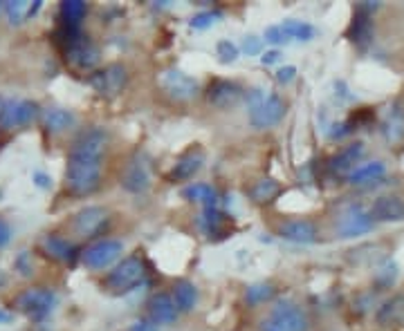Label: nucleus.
I'll list each match as a JSON object with an SVG mask.
<instances>
[{"mask_svg": "<svg viewBox=\"0 0 404 331\" xmlns=\"http://www.w3.org/2000/svg\"><path fill=\"white\" fill-rule=\"evenodd\" d=\"M281 184L272 177H261L259 182H254V186L249 188V195L256 204H269L274 202L281 195Z\"/></svg>", "mask_w": 404, "mask_h": 331, "instance_id": "obj_27", "label": "nucleus"}, {"mask_svg": "<svg viewBox=\"0 0 404 331\" xmlns=\"http://www.w3.org/2000/svg\"><path fill=\"white\" fill-rule=\"evenodd\" d=\"M5 9H7L9 21H11L13 25H18V23H23L27 16H30V9H32V7L27 5L25 0H16V3H7Z\"/></svg>", "mask_w": 404, "mask_h": 331, "instance_id": "obj_33", "label": "nucleus"}, {"mask_svg": "<svg viewBox=\"0 0 404 331\" xmlns=\"http://www.w3.org/2000/svg\"><path fill=\"white\" fill-rule=\"evenodd\" d=\"M40 248L43 253L52 260H59V262H72L77 248L72 242H67L65 238L57 236V233H47V236L40 238Z\"/></svg>", "mask_w": 404, "mask_h": 331, "instance_id": "obj_22", "label": "nucleus"}, {"mask_svg": "<svg viewBox=\"0 0 404 331\" xmlns=\"http://www.w3.org/2000/svg\"><path fill=\"white\" fill-rule=\"evenodd\" d=\"M364 150H366V148H364V144H361V141H355V144H348V146H344V148L340 150V153L330 157V161H328V168H330V173L348 177L350 173H353V170L357 168V163L361 161V157H364Z\"/></svg>", "mask_w": 404, "mask_h": 331, "instance_id": "obj_14", "label": "nucleus"}, {"mask_svg": "<svg viewBox=\"0 0 404 331\" xmlns=\"http://www.w3.org/2000/svg\"><path fill=\"white\" fill-rule=\"evenodd\" d=\"M9 320H11V315H9L7 311L0 309V323H9Z\"/></svg>", "mask_w": 404, "mask_h": 331, "instance_id": "obj_41", "label": "nucleus"}, {"mask_svg": "<svg viewBox=\"0 0 404 331\" xmlns=\"http://www.w3.org/2000/svg\"><path fill=\"white\" fill-rule=\"evenodd\" d=\"M202 163H205V153H202V148H189L186 153H182L175 161L173 170H171V179L173 182H189L193 175L200 173Z\"/></svg>", "mask_w": 404, "mask_h": 331, "instance_id": "obj_16", "label": "nucleus"}, {"mask_svg": "<svg viewBox=\"0 0 404 331\" xmlns=\"http://www.w3.org/2000/svg\"><path fill=\"white\" fill-rule=\"evenodd\" d=\"M43 126L52 134H61V132H65V130H70V128L77 126V117L70 112V110L47 108V110H43Z\"/></svg>", "mask_w": 404, "mask_h": 331, "instance_id": "obj_24", "label": "nucleus"}, {"mask_svg": "<svg viewBox=\"0 0 404 331\" xmlns=\"http://www.w3.org/2000/svg\"><path fill=\"white\" fill-rule=\"evenodd\" d=\"M84 16H86V3H81V0H65L61 5L63 27H67V30H79V23Z\"/></svg>", "mask_w": 404, "mask_h": 331, "instance_id": "obj_30", "label": "nucleus"}, {"mask_svg": "<svg viewBox=\"0 0 404 331\" xmlns=\"http://www.w3.org/2000/svg\"><path fill=\"white\" fill-rule=\"evenodd\" d=\"M382 132L391 144H398L404 137V110L400 105L388 108V115L382 123Z\"/></svg>", "mask_w": 404, "mask_h": 331, "instance_id": "obj_26", "label": "nucleus"}, {"mask_svg": "<svg viewBox=\"0 0 404 331\" xmlns=\"http://www.w3.org/2000/svg\"><path fill=\"white\" fill-rule=\"evenodd\" d=\"M348 38L353 40L355 47H359V50L371 47L373 38H375V25H373L371 13H364V11L355 9L353 23H350V27H348Z\"/></svg>", "mask_w": 404, "mask_h": 331, "instance_id": "obj_19", "label": "nucleus"}, {"mask_svg": "<svg viewBox=\"0 0 404 331\" xmlns=\"http://www.w3.org/2000/svg\"><path fill=\"white\" fill-rule=\"evenodd\" d=\"M215 54H218L220 63H234L238 59V47L236 43H232V40H218V45H215Z\"/></svg>", "mask_w": 404, "mask_h": 331, "instance_id": "obj_34", "label": "nucleus"}, {"mask_svg": "<svg viewBox=\"0 0 404 331\" xmlns=\"http://www.w3.org/2000/svg\"><path fill=\"white\" fill-rule=\"evenodd\" d=\"M198 226L207 238H225L229 233V217L218 209H205L198 217Z\"/></svg>", "mask_w": 404, "mask_h": 331, "instance_id": "obj_23", "label": "nucleus"}, {"mask_svg": "<svg viewBox=\"0 0 404 331\" xmlns=\"http://www.w3.org/2000/svg\"><path fill=\"white\" fill-rule=\"evenodd\" d=\"M182 197L189 202H200L205 204V209H215V202H218V192L209 184H189L182 188Z\"/></svg>", "mask_w": 404, "mask_h": 331, "instance_id": "obj_28", "label": "nucleus"}, {"mask_svg": "<svg viewBox=\"0 0 404 331\" xmlns=\"http://www.w3.org/2000/svg\"><path fill=\"white\" fill-rule=\"evenodd\" d=\"M108 222V211L101 206H86L84 211H79L72 219V228L79 238H94L99 236L101 228Z\"/></svg>", "mask_w": 404, "mask_h": 331, "instance_id": "obj_12", "label": "nucleus"}, {"mask_svg": "<svg viewBox=\"0 0 404 331\" xmlns=\"http://www.w3.org/2000/svg\"><path fill=\"white\" fill-rule=\"evenodd\" d=\"M121 186H124L128 192H135V195H140V192L148 190V186H151L148 163L144 159H140V157L130 159L124 175H121Z\"/></svg>", "mask_w": 404, "mask_h": 331, "instance_id": "obj_15", "label": "nucleus"}, {"mask_svg": "<svg viewBox=\"0 0 404 331\" xmlns=\"http://www.w3.org/2000/svg\"><path fill=\"white\" fill-rule=\"evenodd\" d=\"M279 236L294 244H313L317 240V226L310 219H290L279 226Z\"/></svg>", "mask_w": 404, "mask_h": 331, "instance_id": "obj_20", "label": "nucleus"}, {"mask_svg": "<svg viewBox=\"0 0 404 331\" xmlns=\"http://www.w3.org/2000/svg\"><path fill=\"white\" fill-rule=\"evenodd\" d=\"M54 302H57V296H54L50 289L34 286V289H25V291L13 300V305H16V309L25 313L27 318L43 320L54 309Z\"/></svg>", "mask_w": 404, "mask_h": 331, "instance_id": "obj_5", "label": "nucleus"}, {"mask_svg": "<svg viewBox=\"0 0 404 331\" xmlns=\"http://www.w3.org/2000/svg\"><path fill=\"white\" fill-rule=\"evenodd\" d=\"M263 50V40L259 36H247L242 40V52L247 54V57H256V54H261Z\"/></svg>", "mask_w": 404, "mask_h": 331, "instance_id": "obj_36", "label": "nucleus"}, {"mask_svg": "<svg viewBox=\"0 0 404 331\" xmlns=\"http://www.w3.org/2000/svg\"><path fill=\"white\" fill-rule=\"evenodd\" d=\"M128 331H159V327H157L151 318H146V320H138V323H133Z\"/></svg>", "mask_w": 404, "mask_h": 331, "instance_id": "obj_38", "label": "nucleus"}, {"mask_svg": "<svg viewBox=\"0 0 404 331\" xmlns=\"http://www.w3.org/2000/svg\"><path fill=\"white\" fill-rule=\"evenodd\" d=\"M88 83L101 96H106V99H113V96L124 92L126 83H128V72L121 63H111V65H106L103 70L92 72L88 76Z\"/></svg>", "mask_w": 404, "mask_h": 331, "instance_id": "obj_7", "label": "nucleus"}, {"mask_svg": "<svg viewBox=\"0 0 404 331\" xmlns=\"http://www.w3.org/2000/svg\"><path fill=\"white\" fill-rule=\"evenodd\" d=\"M121 251H124V244L119 240L106 238V240H99V242L86 246L84 251H81V262H84V267H88L92 271H101L106 267H111L121 255Z\"/></svg>", "mask_w": 404, "mask_h": 331, "instance_id": "obj_8", "label": "nucleus"}, {"mask_svg": "<svg viewBox=\"0 0 404 331\" xmlns=\"http://www.w3.org/2000/svg\"><path fill=\"white\" fill-rule=\"evenodd\" d=\"M3 105H5V103H3V99H0V112H3Z\"/></svg>", "mask_w": 404, "mask_h": 331, "instance_id": "obj_42", "label": "nucleus"}, {"mask_svg": "<svg viewBox=\"0 0 404 331\" xmlns=\"http://www.w3.org/2000/svg\"><path fill=\"white\" fill-rule=\"evenodd\" d=\"M157 83L175 101H191L200 92L198 81L193 76H189L186 72L178 70V67H169V70L162 72L157 76Z\"/></svg>", "mask_w": 404, "mask_h": 331, "instance_id": "obj_6", "label": "nucleus"}, {"mask_svg": "<svg viewBox=\"0 0 404 331\" xmlns=\"http://www.w3.org/2000/svg\"><path fill=\"white\" fill-rule=\"evenodd\" d=\"M272 298H274V286L272 284H254V286L247 289V294H245L247 305H252V307H259V305H263V302L272 300Z\"/></svg>", "mask_w": 404, "mask_h": 331, "instance_id": "obj_31", "label": "nucleus"}, {"mask_svg": "<svg viewBox=\"0 0 404 331\" xmlns=\"http://www.w3.org/2000/svg\"><path fill=\"white\" fill-rule=\"evenodd\" d=\"M308 327L303 309L290 300L276 302L269 318L261 323V331H308Z\"/></svg>", "mask_w": 404, "mask_h": 331, "instance_id": "obj_4", "label": "nucleus"}, {"mask_svg": "<svg viewBox=\"0 0 404 331\" xmlns=\"http://www.w3.org/2000/svg\"><path fill=\"white\" fill-rule=\"evenodd\" d=\"M384 175H386V163L380 161V159H375V161L359 163L346 179L353 186H373L377 182H382Z\"/></svg>", "mask_w": 404, "mask_h": 331, "instance_id": "obj_21", "label": "nucleus"}, {"mask_svg": "<svg viewBox=\"0 0 404 331\" xmlns=\"http://www.w3.org/2000/svg\"><path fill=\"white\" fill-rule=\"evenodd\" d=\"M240 96H242V88L234 81L215 79L209 83V88H207V101L218 110L234 108L240 101Z\"/></svg>", "mask_w": 404, "mask_h": 331, "instance_id": "obj_13", "label": "nucleus"}, {"mask_svg": "<svg viewBox=\"0 0 404 331\" xmlns=\"http://www.w3.org/2000/svg\"><path fill=\"white\" fill-rule=\"evenodd\" d=\"M223 18V11L218 9H209V11H200L196 13V16L189 21V25L193 27V30H207V27H211L215 21H220Z\"/></svg>", "mask_w": 404, "mask_h": 331, "instance_id": "obj_32", "label": "nucleus"}, {"mask_svg": "<svg viewBox=\"0 0 404 331\" xmlns=\"http://www.w3.org/2000/svg\"><path fill=\"white\" fill-rule=\"evenodd\" d=\"M178 307L169 294H155L148 302V318H151L157 327H167L178 320Z\"/></svg>", "mask_w": 404, "mask_h": 331, "instance_id": "obj_18", "label": "nucleus"}, {"mask_svg": "<svg viewBox=\"0 0 404 331\" xmlns=\"http://www.w3.org/2000/svg\"><path fill=\"white\" fill-rule=\"evenodd\" d=\"M265 40H267V43H272V45H281V43H286V40H290V38L286 36V32H283L281 25H272V27H267V30H265Z\"/></svg>", "mask_w": 404, "mask_h": 331, "instance_id": "obj_35", "label": "nucleus"}, {"mask_svg": "<svg viewBox=\"0 0 404 331\" xmlns=\"http://www.w3.org/2000/svg\"><path fill=\"white\" fill-rule=\"evenodd\" d=\"M175 307H178L180 313H189L193 311L196 305H198V289L193 282L189 280H178L173 284V294H171Z\"/></svg>", "mask_w": 404, "mask_h": 331, "instance_id": "obj_25", "label": "nucleus"}, {"mask_svg": "<svg viewBox=\"0 0 404 331\" xmlns=\"http://www.w3.org/2000/svg\"><path fill=\"white\" fill-rule=\"evenodd\" d=\"M38 117V105L34 101H7L0 112V128L13 130L32 123Z\"/></svg>", "mask_w": 404, "mask_h": 331, "instance_id": "obj_11", "label": "nucleus"}, {"mask_svg": "<svg viewBox=\"0 0 404 331\" xmlns=\"http://www.w3.org/2000/svg\"><path fill=\"white\" fill-rule=\"evenodd\" d=\"M375 224L371 211H364L359 204L348 206V209L337 219V233L340 238H359L369 233Z\"/></svg>", "mask_w": 404, "mask_h": 331, "instance_id": "obj_9", "label": "nucleus"}, {"mask_svg": "<svg viewBox=\"0 0 404 331\" xmlns=\"http://www.w3.org/2000/svg\"><path fill=\"white\" fill-rule=\"evenodd\" d=\"M281 61V52L279 50H269V52H265L263 57H261V63L263 65H274V63H279Z\"/></svg>", "mask_w": 404, "mask_h": 331, "instance_id": "obj_40", "label": "nucleus"}, {"mask_svg": "<svg viewBox=\"0 0 404 331\" xmlns=\"http://www.w3.org/2000/svg\"><path fill=\"white\" fill-rule=\"evenodd\" d=\"M375 222H404V199L398 195H382L371 206Z\"/></svg>", "mask_w": 404, "mask_h": 331, "instance_id": "obj_17", "label": "nucleus"}, {"mask_svg": "<svg viewBox=\"0 0 404 331\" xmlns=\"http://www.w3.org/2000/svg\"><path fill=\"white\" fill-rule=\"evenodd\" d=\"M108 144V132L103 128H88L81 132L67 155L65 166V188L72 195H90L101 184V157Z\"/></svg>", "mask_w": 404, "mask_h": 331, "instance_id": "obj_1", "label": "nucleus"}, {"mask_svg": "<svg viewBox=\"0 0 404 331\" xmlns=\"http://www.w3.org/2000/svg\"><path fill=\"white\" fill-rule=\"evenodd\" d=\"M65 61L70 63L74 70L90 72L94 65L99 63V47L92 43L88 36H77L72 43L65 45Z\"/></svg>", "mask_w": 404, "mask_h": 331, "instance_id": "obj_10", "label": "nucleus"}, {"mask_svg": "<svg viewBox=\"0 0 404 331\" xmlns=\"http://www.w3.org/2000/svg\"><path fill=\"white\" fill-rule=\"evenodd\" d=\"M247 105H249V123L259 130L274 128L286 117V101L276 92L265 94L263 90H252L247 96Z\"/></svg>", "mask_w": 404, "mask_h": 331, "instance_id": "obj_2", "label": "nucleus"}, {"mask_svg": "<svg viewBox=\"0 0 404 331\" xmlns=\"http://www.w3.org/2000/svg\"><path fill=\"white\" fill-rule=\"evenodd\" d=\"M9 240H11V228H9V224L5 222V219L0 217V248L7 246Z\"/></svg>", "mask_w": 404, "mask_h": 331, "instance_id": "obj_39", "label": "nucleus"}, {"mask_svg": "<svg viewBox=\"0 0 404 331\" xmlns=\"http://www.w3.org/2000/svg\"><path fill=\"white\" fill-rule=\"evenodd\" d=\"M283 32H286L288 38H294V40H301V43H308V40H313L317 30L310 23L305 21H294V18H288L281 23Z\"/></svg>", "mask_w": 404, "mask_h": 331, "instance_id": "obj_29", "label": "nucleus"}, {"mask_svg": "<svg viewBox=\"0 0 404 331\" xmlns=\"http://www.w3.org/2000/svg\"><path fill=\"white\" fill-rule=\"evenodd\" d=\"M144 280V262L138 255L124 257L106 275L103 286L113 294H128Z\"/></svg>", "mask_w": 404, "mask_h": 331, "instance_id": "obj_3", "label": "nucleus"}, {"mask_svg": "<svg viewBox=\"0 0 404 331\" xmlns=\"http://www.w3.org/2000/svg\"><path fill=\"white\" fill-rule=\"evenodd\" d=\"M296 76V67L294 65H286V67H281V70L276 72V81L283 83V86H288V83H292Z\"/></svg>", "mask_w": 404, "mask_h": 331, "instance_id": "obj_37", "label": "nucleus"}]
</instances>
